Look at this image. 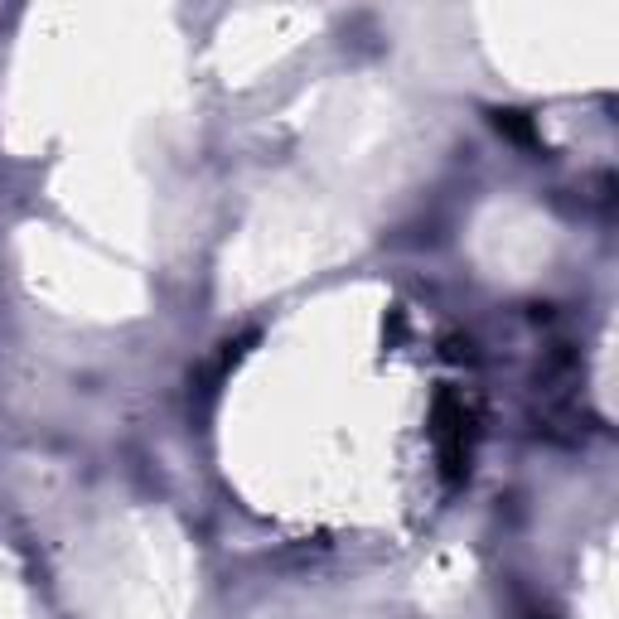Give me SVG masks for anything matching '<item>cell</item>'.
<instances>
[{
	"label": "cell",
	"mask_w": 619,
	"mask_h": 619,
	"mask_svg": "<svg viewBox=\"0 0 619 619\" xmlns=\"http://www.w3.org/2000/svg\"><path fill=\"white\" fill-rule=\"evenodd\" d=\"M436 441H441V460H445V475L455 479L469 460V412L460 402H441L436 407Z\"/></svg>",
	"instance_id": "6da1fadb"
}]
</instances>
